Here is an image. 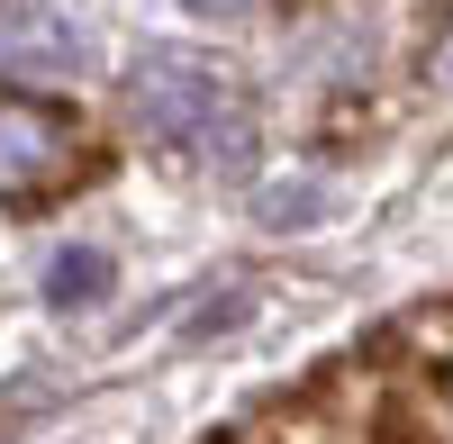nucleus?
<instances>
[{
    "label": "nucleus",
    "mask_w": 453,
    "mask_h": 444,
    "mask_svg": "<svg viewBox=\"0 0 453 444\" xmlns=\"http://www.w3.org/2000/svg\"><path fill=\"white\" fill-rule=\"evenodd\" d=\"M127 100L155 145L191 164H218L236 172L254 155V100H245V73L226 55H200V46H145L136 73H127Z\"/></svg>",
    "instance_id": "obj_1"
},
{
    "label": "nucleus",
    "mask_w": 453,
    "mask_h": 444,
    "mask_svg": "<svg viewBox=\"0 0 453 444\" xmlns=\"http://www.w3.org/2000/svg\"><path fill=\"white\" fill-rule=\"evenodd\" d=\"M73 172H82V119L64 100L0 91V209L55 200Z\"/></svg>",
    "instance_id": "obj_2"
},
{
    "label": "nucleus",
    "mask_w": 453,
    "mask_h": 444,
    "mask_svg": "<svg viewBox=\"0 0 453 444\" xmlns=\"http://www.w3.org/2000/svg\"><path fill=\"white\" fill-rule=\"evenodd\" d=\"M109 281H119V272H109L100 245H64L55 264H46V300H55V309H91Z\"/></svg>",
    "instance_id": "obj_3"
},
{
    "label": "nucleus",
    "mask_w": 453,
    "mask_h": 444,
    "mask_svg": "<svg viewBox=\"0 0 453 444\" xmlns=\"http://www.w3.org/2000/svg\"><path fill=\"white\" fill-rule=\"evenodd\" d=\"M0 55H82V36L55 27L36 0H0Z\"/></svg>",
    "instance_id": "obj_4"
},
{
    "label": "nucleus",
    "mask_w": 453,
    "mask_h": 444,
    "mask_svg": "<svg viewBox=\"0 0 453 444\" xmlns=\"http://www.w3.org/2000/svg\"><path fill=\"white\" fill-rule=\"evenodd\" d=\"M426 82H435V91H444V100H453V27H444V36H435V55H426Z\"/></svg>",
    "instance_id": "obj_5"
},
{
    "label": "nucleus",
    "mask_w": 453,
    "mask_h": 444,
    "mask_svg": "<svg viewBox=\"0 0 453 444\" xmlns=\"http://www.w3.org/2000/svg\"><path fill=\"white\" fill-rule=\"evenodd\" d=\"M200 19H236V10H254V0H191Z\"/></svg>",
    "instance_id": "obj_6"
}]
</instances>
